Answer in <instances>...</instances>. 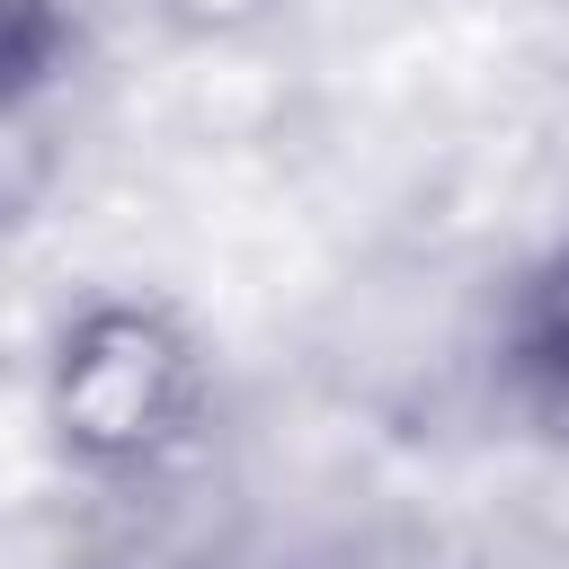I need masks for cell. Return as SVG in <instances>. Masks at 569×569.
Instances as JSON below:
<instances>
[{"label": "cell", "mask_w": 569, "mask_h": 569, "mask_svg": "<svg viewBox=\"0 0 569 569\" xmlns=\"http://www.w3.org/2000/svg\"><path fill=\"white\" fill-rule=\"evenodd\" d=\"M196 427V356L142 320V311H98L62 347V436L89 462H151Z\"/></svg>", "instance_id": "obj_1"}, {"label": "cell", "mask_w": 569, "mask_h": 569, "mask_svg": "<svg viewBox=\"0 0 569 569\" xmlns=\"http://www.w3.org/2000/svg\"><path fill=\"white\" fill-rule=\"evenodd\" d=\"M507 400L525 418H542L551 436H569V258H551L525 293H516V320H507Z\"/></svg>", "instance_id": "obj_2"}]
</instances>
